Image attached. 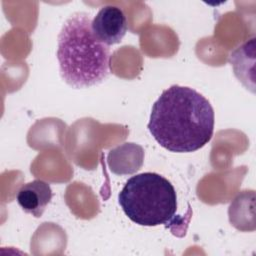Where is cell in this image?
<instances>
[{
    "label": "cell",
    "mask_w": 256,
    "mask_h": 256,
    "mask_svg": "<svg viewBox=\"0 0 256 256\" xmlns=\"http://www.w3.org/2000/svg\"><path fill=\"white\" fill-rule=\"evenodd\" d=\"M125 215L140 226L172 223L177 211V194L171 182L154 172L130 177L118 195Z\"/></svg>",
    "instance_id": "3957f363"
},
{
    "label": "cell",
    "mask_w": 256,
    "mask_h": 256,
    "mask_svg": "<svg viewBox=\"0 0 256 256\" xmlns=\"http://www.w3.org/2000/svg\"><path fill=\"white\" fill-rule=\"evenodd\" d=\"M214 110L195 89L172 85L152 106L148 130L168 151L188 153L204 147L214 131Z\"/></svg>",
    "instance_id": "6da1fadb"
},
{
    "label": "cell",
    "mask_w": 256,
    "mask_h": 256,
    "mask_svg": "<svg viewBox=\"0 0 256 256\" xmlns=\"http://www.w3.org/2000/svg\"><path fill=\"white\" fill-rule=\"evenodd\" d=\"M229 62L237 79L254 92V63H255V37L236 47L229 55Z\"/></svg>",
    "instance_id": "52a82bcc"
},
{
    "label": "cell",
    "mask_w": 256,
    "mask_h": 256,
    "mask_svg": "<svg viewBox=\"0 0 256 256\" xmlns=\"http://www.w3.org/2000/svg\"><path fill=\"white\" fill-rule=\"evenodd\" d=\"M144 161L143 148L132 142H126L111 149L107 156L110 170L117 175H128L137 172Z\"/></svg>",
    "instance_id": "8992f818"
},
{
    "label": "cell",
    "mask_w": 256,
    "mask_h": 256,
    "mask_svg": "<svg viewBox=\"0 0 256 256\" xmlns=\"http://www.w3.org/2000/svg\"><path fill=\"white\" fill-rule=\"evenodd\" d=\"M91 16L71 14L58 34L57 60L62 79L75 89L102 83L109 75V46L93 34Z\"/></svg>",
    "instance_id": "7a4b0ae2"
},
{
    "label": "cell",
    "mask_w": 256,
    "mask_h": 256,
    "mask_svg": "<svg viewBox=\"0 0 256 256\" xmlns=\"http://www.w3.org/2000/svg\"><path fill=\"white\" fill-rule=\"evenodd\" d=\"M52 189L50 184L35 179L24 184L18 191L16 200L25 213L31 214L35 218H40L46 206L52 199Z\"/></svg>",
    "instance_id": "5b68a950"
},
{
    "label": "cell",
    "mask_w": 256,
    "mask_h": 256,
    "mask_svg": "<svg viewBox=\"0 0 256 256\" xmlns=\"http://www.w3.org/2000/svg\"><path fill=\"white\" fill-rule=\"evenodd\" d=\"M91 28L101 43L107 46L114 45L120 43L127 32V18L122 8L111 4L105 5L92 19Z\"/></svg>",
    "instance_id": "277c9868"
}]
</instances>
